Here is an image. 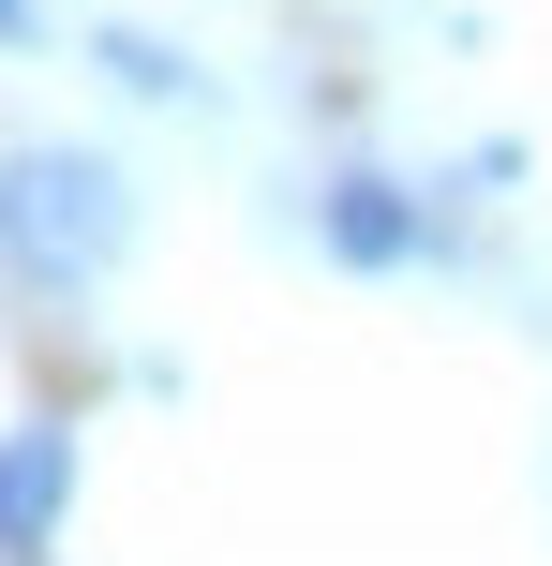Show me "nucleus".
Returning a JSON list of instances; mask_svg holds the SVG:
<instances>
[{
  "mask_svg": "<svg viewBox=\"0 0 552 566\" xmlns=\"http://www.w3.org/2000/svg\"><path fill=\"white\" fill-rule=\"evenodd\" d=\"M314 224H329V254H344V269H404V254H434V209H418L404 179H374V165H344V179H329V209H314Z\"/></svg>",
  "mask_w": 552,
  "mask_h": 566,
  "instance_id": "2",
  "label": "nucleus"
},
{
  "mask_svg": "<svg viewBox=\"0 0 552 566\" xmlns=\"http://www.w3.org/2000/svg\"><path fill=\"white\" fill-rule=\"evenodd\" d=\"M105 75H119V90H195L165 45H149V30H105Z\"/></svg>",
  "mask_w": 552,
  "mask_h": 566,
  "instance_id": "4",
  "label": "nucleus"
},
{
  "mask_svg": "<svg viewBox=\"0 0 552 566\" xmlns=\"http://www.w3.org/2000/svg\"><path fill=\"white\" fill-rule=\"evenodd\" d=\"M0 30H30V0H0Z\"/></svg>",
  "mask_w": 552,
  "mask_h": 566,
  "instance_id": "5",
  "label": "nucleus"
},
{
  "mask_svg": "<svg viewBox=\"0 0 552 566\" xmlns=\"http://www.w3.org/2000/svg\"><path fill=\"white\" fill-rule=\"evenodd\" d=\"M60 507H75V432H45V418H30L15 432V448H0V552H45L60 537Z\"/></svg>",
  "mask_w": 552,
  "mask_h": 566,
  "instance_id": "3",
  "label": "nucleus"
},
{
  "mask_svg": "<svg viewBox=\"0 0 552 566\" xmlns=\"http://www.w3.org/2000/svg\"><path fill=\"white\" fill-rule=\"evenodd\" d=\"M119 239H135V195L105 149H15L0 165V254L30 283H105Z\"/></svg>",
  "mask_w": 552,
  "mask_h": 566,
  "instance_id": "1",
  "label": "nucleus"
}]
</instances>
